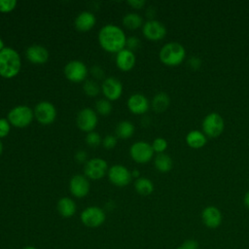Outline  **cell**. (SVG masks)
<instances>
[{
	"mask_svg": "<svg viewBox=\"0 0 249 249\" xmlns=\"http://www.w3.org/2000/svg\"><path fill=\"white\" fill-rule=\"evenodd\" d=\"M17 6L16 0H0V12L9 13L13 11Z\"/></svg>",
	"mask_w": 249,
	"mask_h": 249,
	"instance_id": "obj_32",
	"label": "cell"
},
{
	"mask_svg": "<svg viewBox=\"0 0 249 249\" xmlns=\"http://www.w3.org/2000/svg\"><path fill=\"white\" fill-rule=\"evenodd\" d=\"M154 164H155V167L160 172L166 173V172L170 171V169L172 168L173 161H172V159L168 155L161 153V154H158L156 156Z\"/></svg>",
	"mask_w": 249,
	"mask_h": 249,
	"instance_id": "obj_24",
	"label": "cell"
},
{
	"mask_svg": "<svg viewBox=\"0 0 249 249\" xmlns=\"http://www.w3.org/2000/svg\"><path fill=\"white\" fill-rule=\"evenodd\" d=\"M116 144H117V138L113 135H106L102 139V145L107 150H111V149L115 148Z\"/></svg>",
	"mask_w": 249,
	"mask_h": 249,
	"instance_id": "obj_35",
	"label": "cell"
},
{
	"mask_svg": "<svg viewBox=\"0 0 249 249\" xmlns=\"http://www.w3.org/2000/svg\"><path fill=\"white\" fill-rule=\"evenodd\" d=\"M11 129V124L8 120L0 118V138L5 137L9 134Z\"/></svg>",
	"mask_w": 249,
	"mask_h": 249,
	"instance_id": "obj_33",
	"label": "cell"
},
{
	"mask_svg": "<svg viewBox=\"0 0 249 249\" xmlns=\"http://www.w3.org/2000/svg\"><path fill=\"white\" fill-rule=\"evenodd\" d=\"M108 178L113 185L117 187H124L128 185L132 176L131 172L125 166L115 164L109 168Z\"/></svg>",
	"mask_w": 249,
	"mask_h": 249,
	"instance_id": "obj_10",
	"label": "cell"
},
{
	"mask_svg": "<svg viewBox=\"0 0 249 249\" xmlns=\"http://www.w3.org/2000/svg\"><path fill=\"white\" fill-rule=\"evenodd\" d=\"M142 31L143 35L151 41H160L166 35L165 26L160 21L155 19H151L145 22Z\"/></svg>",
	"mask_w": 249,
	"mask_h": 249,
	"instance_id": "obj_13",
	"label": "cell"
},
{
	"mask_svg": "<svg viewBox=\"0 0 249 249\" xmlns=\"http://www.w3.org/2000/svg\"><path fill=\"white\" fill-rule=\"evenodd\" d=\"M188 65L193 70H197L201 66V60L196 56H192L188 60Z\"/></svg>",
	"mask_w": 249,
	"mask_h": 249,
	"instance_id": "obj_37",
	"label": "cell"
},
{
	"mask_svg": "<svg viewBox=\"0 0 249 249\" xmlns=\"http://www.w3.org/2000/svg\"><path fill=\"white\" fill-rule=\"evenodd\" d=\"M75 159H76V160L78 161V162H85L86 161V160H87V153L85 152V151H83V150H81V151H78L77 153H76V155H75Z\"/></svg>",
	"mask_w": 249,
	"mask_h": 249,
	"instance_id": "obj_40",
	"label": "cell"
},
{
	"mask_svg": "<svg viewBox=\"0 0 249 249\" xmlns=\"http://www.w3.org/2000/svg\"><path fill=\"white\" fill-rule=\"evenodd\" d=\"M82 223L89 228H97L105 221V212L97 206H89L81 213Z\"/></svg>",
	"mask_w": 249,
	"mask_h": 249,
	"instance_id": "obj_6",
	"label": "cell"
},
{
	"mask_svg": "<svg viewBox=\"0 0 249 249\" xmlns=\"http://www.w3.org/2000/svg\"><path fill=\"white\" fill-rule=\"evenodd\" d=\"M27 59L34 64H44L49 59L48 50L41 45H31L25 52Z\"/></svg>",
	"mask_w": 249,
	"mask_h": 249,
	"instance_id": "obj_17",
	"label": "cell"
},
{
	"mask_svg": "<svg viewBox=\"0 0 249 249\" xmlns=\"http://www.w3.org/2000/svg\"><path fill=\"white\" fill-rule=\"evenodd\" d=\"M65 77L74 83L82 82L88 75V69L84 62L80 60H71L64 67Z\"/></svg>",
	"mask_w": 249,
	"mask_h": 249,
	"instance_id": "obj_9",
	"label": "cell"
},
{
	"mask_svg": "<svg viewBox=\"0 0 249 249\" xmlns=\"http://www.w3.org/2000/svg\"><path fill=\"white\" fill-rule=\"evenodd\" d=\"M23 249H37V248H35L34 246H30L29 245V246H25Z\"/></svg>",
	"mask_w": 249,
	"mask_h": 249,
	"instance_id": "obj_44",
	"label": "cell"
},
{
	"mask_svg": "<svg viewBox=\"0 0 249 249\" xmlns=\"http://www.w3.org/2000/svg\"><path fill=\"white\" fill-rule=\"evenodd\" d=\"M34 112L25 105H18L14 107L8 113L9 123L16 127H25L32 122Z\"/></svg>",
	"mask_w": 249,
	"mask_h": 249,
	"instance_id": "obj_4",
	"label": "cell"
},
{
	"mask_svg": "<svg viewBox=\"0 0 249 249\" xmlns=\"http://www.w3.org/2000/svg\"><path fill=\"white\" fill-rule=\"evenodd\" d=\"M36 120L42 124H52L56 117L55 107L49 101H40L34 109Z\"/></svg>",
	"mask_w": 249,
	"mask_h": 249,
	"instance_id": "obj_8",
	"label": "cell"
},
{
	"mask_svg": "<svg viewBox=\"0 0 249 249\" xmlns=\"http://www.w3.org/2000/svg\"><path fill=\"white\" fill-rule=\"evenodd\" d=\"M101 89L106 99L114 101L120 98V96L122 95L123 85L118 79L114 77H108L103 81Z\"/></svg>",
	"mask_w": 249,
	"mask_h": 249,
	"instance_id": "obj_14",
	"label": "cell"
},
{
	"mask_svg": "<svg viewBox=\"0 0 249 249\" xmlns=\"http://www.w3.org/2000/svg\"><path fill=\"white\" fill-rule=\"evenodd\" d=\"M90 72H91V74H92L95 78H98V79H101V78L103 77V74H104L103 70H102L99 66H96V65L91 68Z\"/></svg>",
	"mask_w": 249,
	"mask_h": 249,
	"instance_id": "obj_39",
	"label": "cell"
},
{
	"mask_svg": "<svg viewBox=\"0 0 249 249\" xmlns=\"http://www.w3.org/2000/svg\"><path fill=\"white\" fill-rule=\"evenodd\" d=\"M222 213L216 206H206L201 212L202 223L209 229L218 228L222 223Z\"/></svg>",
	"mask_w": 249,
	"mask_h": 249,
	"instance_id": "obj_16",
	"label": "cell"
},
{
	"mask_svg": "<svg viewBox=\"0 0 249 249\" xmlns=\"http://www.w3.org/2000/svg\"><path fill=\"white\" fill-rule=\"evenodd\" d=\"M86 142L89 146L90 147H96L98 146L101 142H102V139L100 138L99 134L95 131H90V132H88L87 136H86Z\"/></svg>",
	"mask_w": 249,
	"mask_h": 249,
	"instance_id": "obj_30",
	"label": "cell"
},
{
	"mask_svg": "<svg viewBox=\"0 0 249 249\" xmlns=\"http://www.w3.org/2000/svg\"><path fill=\"white\" fill-rule=\"evenodd\" d=\"M185 48L176 42L165 44L160 51V59L167 66H177L181 64L185 59Z\"/></svg>",
	"mask_w": 249,
	"mask_h": 249,
	"instance_id": "obj_3",
	"label": "cell"
},
{
	"mask_svg": "<svg viewBox=\"0 0 249 249\" xmlns=\"http://www.w3.org/2000/svg\"><path fill=\"white\" fill-rule=\"evenodd\" d=\"M95 109L100 115L107 116L112 111V105L108 99H99L95 103Z\"/></svg>",
	"mask_w": 249,
	"mask_h": 249,
	"instance_id": "obj_28",
	"label": "cell"
},
{
	"mask_svg": "<svg viewBox=\"0 0 249 249\" xmlns=\"http://www.w3.org/2000/svg\"><path fill=\"white\" fill-rule=\"evenodd\" d=\"M83 89H84V91L86 92V94L89 96H95L99 92L98 85L92 80L86 81L83 86Z\"/></svg>",
	"mask_w": 249,
	"mask_h": 249,
	"instance_id": "obj_29",
	"label": "cell"
},
{
	"mask_svg": "<svg viewBox=\"0 0 249 249\" xmlns=\"http://www.w3.org/2000/svg\"><path fill=\"white\" fill-rule=\"evenodd\" d=\"M70 193L78 198L86 196L89 192V183L88 179L80 174L74 175L69 183Z\"/></svg>",
	"mask_w": 249,
	"mask_h": 249,
	"instance_id": "obj_15",
	"label": "cell"
},
{
	"mask_svg": "<svg viewBox=\"0 0 249 249\" xmlns=\"http://www.w3.org/2000/svg\"><path fill=\"white\" fill-rule=\"evenodd\" d=\"M85 174L92 180L101 179L107 172V162L103 159L93 158L86 162Z\"/></svg>",
	"mask_w": 249,
	"mask_h": 249,
	"instance_id": "obj_11",
	"label": "cell"
},
{
	"mask_svg": "<svg viewBox=\"0 0 249 249\" xmlns=\"http://www.w3.org/2000/svg\"><path fill=\"white\" fill-rule=\"evenodd\" d=\"M127 4L134 9H141L145 6V0H128Z\"/></svg>",
	"mask_w": 249,
	"mask_h": 249,
	"instance_id": "obj_38",
	"label": "cell"
},
{
	"mask_svg": "<svg viewBox=\"0 0 249 249\" xmlns=\"http://www.w3.org/2000/svg\"><path fill=\"white\" fill-rule=\"evenodd\" d=\"M5 47H4V43H3V41H2V39L0 38V52L4 49Z\"/></svg>",
	"mask_w": 249,
	"mask_h": 249,
	"instance_id": "obj_43",
	"label": "cell"
},
{
	"mask_svg": "<svg viewBox=\"0 0 249 249\" xmlns=\"http://www.w3.org/2000/svg\"><path fill=\"white\" fill-rule=\"evenodd\" d=\"M186 142L191 148L199 149L206 144V136L199 130H191L186 136Z\"/></svg>",
	"mask_w": 249,
	"mask_h": 249,
	"instance_id": "obj_22",
	"label": "cell"
},
{
	"mask_svg": "<svg viewBox=\"0 0 249 249\" xmlns=\"http://www.w3.org/2000/svg\"><path fill=\"white\" fill-rule=\"evenodd\" d=\"M21 67L20 56L12 48H4L0 52V76L6 79L17 76Z\"/></svg>",
	"mask_w": 249,
	"mask_h": 249,
	"instance_id": "obj_2",
	"label": "cell"
},
{
	"mask_svg": "<svg viewBox=\"0 0 249 249\" xmlns=\"http://www.w3.org/2000/svg\"><path fill=\"white\" fill-rule=\"evenodd\" d=\"M170 104V98L165 92L157 93L152 100V107L158 113L164 112Z\"/></svg>",
	"mask_w": 249,
	"mask_h": 249,
	"instance_id": "obj_23",
	"label": "cell"
},
{
	"mask_svg": "<svg viewBox=\"0 0 249 249\" xmlns=\"http://www.w3.org/2000/svg\"><path fill=\"white\" fill-rule=\"evenodd\" d=\"M135 60H136V58H135L133 52H131L127 49H124V50L120 51L116 56L117 66L122 71L131 70L135 65Z\"/></svg>",
	"mask_w": 249,
	"mask_h": 249,
	"instance_id": "obj_19",
	"label": "cell"
},
{
	"mask_svg": "<svg viewBox=\"0 0 249 249\" xmlns=\"http://www.w3.org/2000/svg\"><path fill=\"white\" fill-rule=\"evenodd\" d=\"M135 191L141 196H149L154 192L153 182L145 177H139L134 183Z\"/></svg>",
	"mask_w": 249,
	"mask_h": 249,
	"instance_id": "obj_25",
	"label": "cell"
},
{
	"mask_svg": "<svg viewBox=\"0 0 249 249\" xmlns=\"http://www.w3.org/2000/svg\"><path fill=\"white\" fill-rule=\"evenodd\" d=\"M152 148L154 150V152H157L159 154H161L163 153L166 148H167V142L164 138L162 137H158L156 138L154 141H153V144H152Z\"/></svg>",
	"mask_w": 249,
	"mask_h": 249,
	"instance_id": "obj_31",
	"label": "cell"
},
{
	"mask_svg": "<svg viewBox=\"0 0 249 249\" xmlns=\"http://www.w3.org/2000/svg\"><path fill=\"white\" fill-rule=\"evenodd\" d=\"M96 18L94 15L90 12H82L75 18V27L81 32H87L90 30L95 24Z\"/></svg>",
	"mask_w": 249,
	"mask_h": 249,
	"instance_id": "obj_20",
	"label": "cell"
},
{
	"mask_svg": "<svg viewBox=\"0 0 249 249\" xmlns=\"http://www.w3.org/2000/svg\"><path fill=\"white\" fill-rule=\"evenodd\" d=\"M58 213L64 218L72 217L76 212V203L70 197H61L56 205Z\"/></svg>",
	"mask_w": 249,
	"mask_h": 249,
	"instance_id": "obj_21",
	"label": "cell"
},
{
	"mask_svg": "<svg viewBox=\"0 0 249 249\" xmlns=\"http://www.w3.org/2000/svg\"><path fill=\"white\" fill-rule=\"evenodd\" d=\"M134 132V125L132 123L128 121H122L117 124L116 127V135L119 138L126 139L132 136Z\"/></svg>",
	"mask_w": 249,
	"mask_h": 249,
	"instance_id": "obj_26",
	"label": "cell"
},
{
	"mask_svg": "<svg viewBox=\"0 0 249 249\" xmlns=\"http://www.w3.org/2000/svg\"><path fill=\"white\" fill-rule=\"evenodd\" d=\"M129 154L132 160L138 163H146L151 160L154 150L152 145L144 141H138L131 145L129 149Z\"/></svg>",
	"mask_w": 249,
	"mask_h": 249,
	"instance_id": "obj_7",
	"label": "cell"
},
{
	"mask_svg": "<svg viewBox=\"0 0 249 249\" xmlns=\"http://www.w3.org/2000/svg\"><path fill=\"white\" fill-rule=\"evenodd\" d=\"M2 152H3V144H2V142L0 141V155L2 154Z\"/></svg>",
	"mask_w": 249,
	"mask_h": 249,
	"instance_id": "obj_45",
	"label": "cell"
},
{
	"mask_svg": "<svg viewBox=\"0 0 249 249\" xmlns=\"http://www.w3.org/2000/svg\"><path fill=\"white\" fill-rule=\"evenodd\" d=\"M127 107L129 111L136 115L144 114L149 109V101L146 96L141 93H134L130 95L127 100Z\"/></svg>",
	"mask_w": 249,
	"mask_h": 249,
	"instance_id": "obj_18",
	"label": "cell"
},
{
	"mask_svg": "<svg viewBox=\"0 0 249 249\" xmlns=\"http://www.w3.org/2000/svg\"><path fill=\"white\" fill-rule=\"evenodd\" d=\"M98 41L101 48L106 52L118 53L124 49L126 37L119 26L106 24L99 31Z\"/></svg>",
	"mask_w": 249,
	"mask_h": 249,
	"instance_id": "obj_1",
	"label": "cell"
},
{
	"mask_svg": "<svg viewBox=\"0 0 249 249\" xmlns=\"http://www.w3.org/2000/svg\"><path fill=\"white\" fill-rule=\"evenodd\" d=\"M125 46L127 47V50L133 52L134 50H137L140 47V40L135 36L128 37V38H126Z\"/></svg>",
	"mask_w": 249,
	"mask_h": 249,
	"instance_id": "obj_34",
	"label": "cell"
},
{
	"mask_svg": "<svg viewBox=\"0 0 249 249\" xmlns=\"http://www.w3.org/2000/svg\"><path fill=\"white\" fill-rule=\"evenodd\" d=\"M224 120L220 114L212 112L205 116L202 122V130L209 137H217L224 130Z\"/></svg>",
	"mask_w": 249,
	"mask_h": 249,
	"instance_id": "obj_5",
	"label": "cell"
},
{
	"mask_svg": "<svg viewBox=\"0 0 249 249\" xmlns=\"http://www.w3.org/2000/svg\"><path fill=\"white\" fill-rule=\"evenodd\" d=\"M96 113L90 108H84L79 111L77 115V125L78 127L86 132H90L97 124Z\"/></svg>",
	"mask_w": 249,
	"mask_h": 249,
	"instance_id": "obj_12",
	"label": "cell"
},
{
	"mask_svg": "<svg viewBox=\"0 0 249 249\" xmlns=\"http://www.w3.org/2000/svg\"><path fill=\"white\" fill-rule=\"evenodd\" d=\"M176 249H199V244L195 239H187Z\"/></svg>",
	"mask_w": 249,
	"mask_h": 249,
	"instance_id": "obj_36",
	"label": "cell"
},
{
	"mask_svg": "<svg viewBox=\"0 0 249 249\" xmlns=\"http://www.w3.org/2000/svg\"><path fill=\"white\" fill-rule=\"evenodd\" d=\"M143 19L142 18L135 13L126 14L123 18L124 25L128 29H136L142 25Z\"/></svg>",
	"mask_w": 249,
	"mask_h": 249,
	"instance_id": "obj_27",
	"label": "cell"
},
{
	"mask_svg": "<svg viewBox=\"0 0 249 249\" xmlns=\"http://www.w3.org/2000/svg\"><path fill=\"white\" fill-rule=\"evenodd\" d=\"M131 176L132 177H136V178H139V172L137 169H134L132 172H131Z\"/></svg>",
	"mask_w": 249,
	"mask_h": 249,
	"instance_id": "obj_42",
	"label": "cell"
},
{
	"mask_svg": "<svg viewBox=\"0 0 249 249\" xmlns=\"http://www.w3.org/2000/svg\"><path fill=\"white\" fill-rule=\"evenodd\" d=\"M243 201H244V204H245V206H246L247 208H249V191H248V192L245 194Z\"/></svg>",
	"mask_w": 249,
	"mask_h": 249,
	"instance_id": "obj_41",
	"label": "cell"
}]
</instances>
